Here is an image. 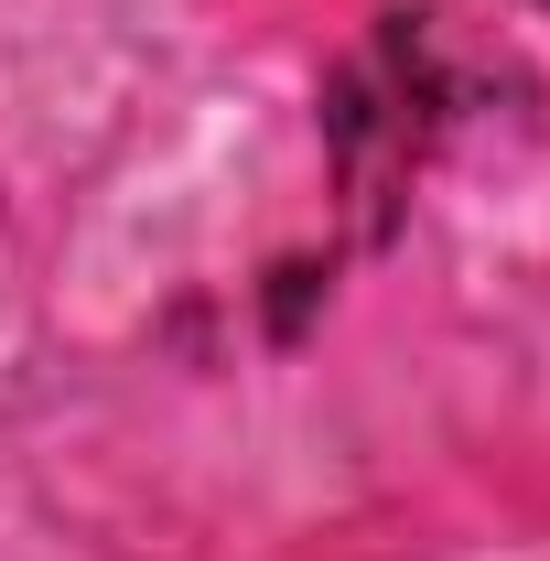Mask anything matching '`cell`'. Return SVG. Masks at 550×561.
Instances as JSON below:
<instances>
[]
</instances>
